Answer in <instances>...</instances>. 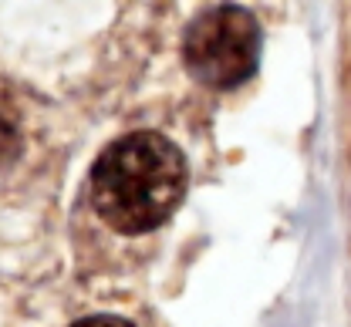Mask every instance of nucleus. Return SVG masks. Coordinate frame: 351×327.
I'll return each instance as SVG.
<instances>
[{
	"instance_id": "1",
	"label": "nucleus",
	"mask_w": 351,
	"mask_h": 327,
	"mask_svg": "<svg viewBox=\"0 0 351 327\" xmlns=\"http://www.w3.org/2000/svg\"><path fill=\"white\" fill-rule=\"evenodd\" d=\"M186 159L166 135L135 132L112 142L91 169V202L119 233L159 230L186 196Z\"/></svg>"
},
{
	"instance_id": "2",
	"label": "nucleus",
	"mask_w": 351,
	"mask_h": 327,
	"mask_svg": "<svg viewBox=\"0 0 351 327\" xmlns=\"http://www.w3.org/2000/svg\"><path fill=\"white\" fill-rule=\"evenodd\" d=\"M182 57L206 88H237L261 64V27L243 7H213L189 24Z\"/></svg>"
},
{
	"instance_id": "3",
	"label": "nucleus",
	"mask_w": 351,
	"mask_h": 327,
	"mask_svg": "<svg viewBox=\"0 0 351 327\" xmlns=\"http://www.w3.org/2000/svg\"><path fill=\"white\" fill-rule=\"evenodd\" d=\"M17 152H21V125H17V115L0 101V166L10 162Z\"/></svg>"
},
{
	"instance_id": "4",
	"label": "nucleus",
	"mask_w": 351,
	"mask_h": 327,
	"mask_svg": "<svg viewBox=\"0 0 351 327\" xmlns=\"http://www.w3.org/2000/svg\"><path fill=\"white\" fill-rule=\"evenodd\" d=\"M71 327H135L129 321H122V317H108V314H98V317H85V321H78V324Z\"/></svg>"
}]
</instances>
